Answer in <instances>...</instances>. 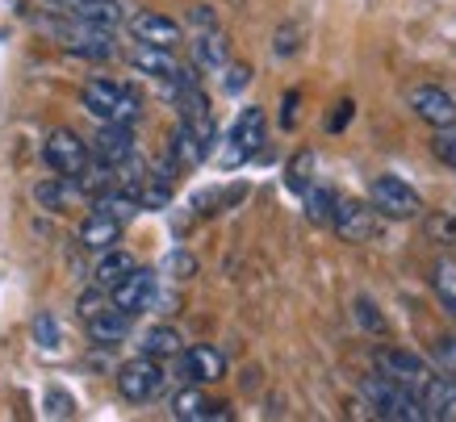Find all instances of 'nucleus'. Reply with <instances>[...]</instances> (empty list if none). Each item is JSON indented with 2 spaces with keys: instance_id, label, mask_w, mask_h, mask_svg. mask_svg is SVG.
<instances>
[{
  "instance_id": "f257e3e1",
  "label": "nucleus",
  "mask_w": 456,
  "mask_h": 422,
  "mask_svg": "<svg viewBox=\"0 0 456 422\" xmlns=\"http://www.w3.org/2000/svg\"><path fill=\"white\" fill-rule=\"evenodd\" d=\"M360 394L364 402L373 406L377 418H389V422H431L428 406H423V397L415 389H406L402 381L386 377L381 368H377V377H364L360 381Z\"/></svg>"
},
{
  "instance_id": "f03ea898",
  "label": "nucleus",
  "mask_w": 456,
  "mask_h": 422,
  "mask_svg": "<svg viewBox=\"0 0 456 422\" xmlns=\"http://www.w3.org/2000/svg\"><path fill=\"white\" fill-rule=\"evenodd\" d=\"M80 105L97 122H139V113H142V105H139V93L134 88H126V84H118V80H105V76H97V80H88L84 84V93H80Z\"/></svg>"
},
{
  "instance_id": "7ed1b4c3",
  "label": "nucleus",
  "mask_w": 456,
  "mask_h": 422,
  "mask_svg": "<svg viewBox=\"0 0 456 422\" xmlns=\"http://www.w3.org/2000/svg\"><path fill=\"white\" fill-rule=\"evenodd\" d=\"M51 34H55L71 55H84V59H113L118 55V42H113V26H97V21H84V17H68L63 26L51 21Z\"/></svg>"
},
{
  "instance_id": "20e7f679",
  "label": "nucleus",
  "mask_w": 456,
  "mask_h": 422,
  "mask_svg": "<svg viewBox=\"0 0 456 422\" xmlns=\"http://www.w3.org/2000/svg\"><path fill=\"white\" fill-rule=\"evenodd\" d=\"M369 201H373V209L381 218H419V214H423L419 192L402 176H377L373 184H369Z\"/></svg>"
},
{
  "instance_id": "39448f33",
  "label": "nucleus",
  "mask_w": 456,
  "mask_h": 422,
  "mask_svg": "<svg viewBox=\"0 0 456 422\" xmlns=\"http://www.w3.org/2000/svg\"><path fill=\"white\" fill-rule=\"evenodd\" d=\"M164 389V368L155 364V355L142 352L139 360H126L122 368H118V394L126 397V402H151L155 394Z\"/></svg>"
},
{
  "instance_id": "423d86ee",
  "label": "nucleus",
  "mask_w": 456,
  "mask_h": 422,
  "mask_svg": "<svg viewBox=\"0 0 456 422\" xmlns=\"http://www.w3.org/2000/svg\"><path fill=\"white\" fill-rule=\"evenodd\" d=\"M42 159L55 167L59 176H80L84 167L93 164V150H88V142H80V138L71 134V130H51L46 147H42Z\"/></svg>"
},
{
  "instance_id": "0eeeda50",
  "label": "nucleus",
  "mask_w": 456,
  "mask_h": 422,
  "mask_svg": "<svg viewBox=\"0 0 456 422\" xmlns=\"http://www.w3.org/2000/svg\"><path fill=\"white\" fill-rule=\"evenodd\" d=\"M377 368H381L386 377H394V381H402L406 389H415V394H423V385L436 377L423 355L402 352V347H386V352H377Z\"/></svg>"
},
{
  "instance_id": "6e6552de",
  "label": "nucleus",
  "mask_w": 456,
  "mask_h": 422,
  "mask_svg": "<svg viewBox=\"0 0 456 422\" xmlns=\"http://www.w3.org/2000/svg\"><path fill=\"white\" fill-rule=\"evenodd\" d=\"M331 226L344 243H369L377 234V209L373 201H335V214H331Z\"/></svg>"
},
{
  "instance_id": "1a4fd4ad",
  "label": "nucleus",
  "mask_w": 456,
  "mask_h": 422,
  "mask_svg": "<svg viewBox=\"0 0 456 422\" xmlns=\"http://www.w3.org/2000/svg\"><path fill=\"white\" fill-rule=\"evenodd\" d=\"M180 372L193 385H214L226 377V355L218 347H209V343H193V347L180 352Z\"/></svg>"
},
{
  "instance_id": "9d476101",
  "label": "nucleus",
  "mask_w": 456,
  "mask_h": 422,
  "mask_svg": "<svg viewBox=\"0 0 456 422\" xmlns=\"http://www.w3.org/2000/svg\"><path fill=\"white\" fill-rule=\"evenodd\" d=\"M134 155V130L130 122H101L97 138H93V159L110 167H122Z\"/></svg>"
},
{
  "instance_id": "9b49d317",
  "label": "nucleus",
  "mask_w": 456,
  "mask_h": 422,
  "mask_svg": "<svg viewBox=\"0 0 456 422\" xmlns=\"http://www.w3.org/2000/svg\"><path fill=\"white\" fill-rule=\"evenodd\" d=\"M264 110H243L239 113V122H235V130H231V150H226V167H235V164H243V159H251L256 150H260V142H264Z\"/></svg>"
},
{
  "instance_id": "f8f14e48",
  "label": "nucleus",
  "mask_w": 456,
  "mask_h": 422,
  "mask_svg": "<svg viewBox=\"0 0 456 422\" xmlns=\"http://www.w3.org/2000/svg\"><path fill=\"white\" fill-rule=\"evenodd\" d=\"M155 280H159V276H155L151 268H134V272L126 276L122 285L110 293L113 305H118V310H126L130 318H134V313H142V310H151V301H155Z\"/></svg>"
},
{
  "instance_id": "ddd939ff",
  "label": "nucleus",
  "mask_w": 456,
  "mask_h": 422,
  "mask_svg": "<svg viewBox=\"0 0 456 422\" xmlns=\"http://www.w3.org/2000/svg\"><path fill=\"white\" fill-rule=\"evenodd\" d=\"M411 110H415L419 122H428L431 130H440V126H452L456 122V101L444 88H411Z\"/></svg>"
},
{
  "instance_id": "4468645a",
  "label": "nucleus",
  "mask_w": 456,
  "mask_h": 422,
  "mask_svg": "<svg viewBox=\"0 0 456 422\" xmlns=\"http://www.w3.org/2000/svg\"><path fill=\"white\" fill-rule=\"evenodd\" d=\"M130 68L142 71V76H155V80H176L180 63L172 55V46H151V42H139L134 51H130Z\"/></svg>"
},
{
  "instance_id": "2eb2a0df",
  "label": "nucleus",
  "mask_w": 456,
  "mask_h": 422,
  "mask_svg": "<svg viewBox=\"0 0 456 422\" xmlns=\"http://www.w3.org/2000/svg\"><path fill=\"white\" fill-rule=\"evenodd\" d=\"M423 406H428L431 422H456V377L452 372H436L423 385Z\"/></svg>"
},
{
  "instance_id": "dca6fc26",
  "label": "nucleus",
  "mask_w": 456,
  "mask_h": 422,
  "mask_svg": "<svg viewBox=\"0 0 456 422\" xmlns=\"http://www.w3.org/2000/svg\"><path fill=\"white\" fill-rule=\"evenodd\" d=\"M122 231H126L122 218H113V214H105V209H93L88 222L80 226V243L88 247V251L105 256V251H113V243L122 239Z\"/></svg>"
},
{
  "instance_id": "f3484780",
  "label": "nucleus",
  "mask_w": 456,
  "mask_h": 422,
  "mask_svg": "<svg viewBox=\"0 0 456 422\" xmlns=\"http://www.w3.org/2000/svg\"><path fill=\"white\" fill-rule=\"evenodd\" d=\"M193 68L197 71H226L231 68V42L222 29H201L193 38Z\"/></svg>"
},
{
  "instance_id": "a211bd4d",
  "label": "nucleus",
  "mask_w": 456,
  "mask_h": 422,
  "mask_svg": "<svg viewBox=\"0 0 456 422\" xmlns=\"http://www.w3.org/2000/svg\"><path fill=\"white\" fill-rule=\"evenodd\" d=\"M84 327H88V335H93V343H97V347H118V343L130 335V313L118 310V305L110 301V305H105L101 313H93Z\"/></svg>"
},
{
  "instance_id": "6ab92c4d",
  "label": "nucleus",
  "mask_w": 456,
  "mask_h": 422,
  "mask_svg": "<svg viewBox=\"0 0 456 422\" xmlns=\"http://www.w3.org/2000/svg\"><path fill=\"white\" fill-rule=\"evenodd\" d=\"M130 34H134V42H151V46H176L180 42V26L164 13H134Z\"/></svg>"
},
{
  "instance_id": "aec40b11",
  "label": "nucleus",
  "mask_w": 456,
  "mask_h": 422,
  "mask_svg": "<svg viewBox=\"0 0 456 422\" xmlns=\"http://www.w3.org/2000/svg\"><path fill=\"white\" fill-rule=\"evenodd\" d=\"M209 150H214V147H209L206 138H201V134L193 130V126L180 118L176 130H172V147H167V155H172V159H176L180 167H197V164H201V159L209 155Z\"/></svg>"
},
{
  "instance_id": "412c9836",
  "label": "nucleus",
  "mask_w": 456,
  "mask_h": 422,
  "mask_svg": "<svg viewBox=\"0 0 456 422\" xmlns=\"http://www.w3.org/2000/svg\"><path fill=\"white\" fill-rule=\"evenodd\" d=\"M46 4H55L59 13H68V17L97 21V26H118V21H122L118 0H46Z\"/></svg>"
},
{
  "instance_id": "4be33fe9",
  "label": "nucleus",
  "mask_w": 456,
  "mask_h": 422,
  "mask_svg": "<svg viewBox=\"0 0 456 422\" xmlns=\"http://www.w3.org/2000/svg\"><path fill=\"white\" fill-rule=\"evenodd\" d=\"M172 418H180V422H206V418H226V410L209 406V397L197 394V389H184V394L172 397Z\"/></svg>"
},
{
  "instance_id": "5701e85b",
  "label": "nucleus",
  "mask_w": 456,
  "mask_h": 422,
  "mask_svg": "<svg viewBox=\"0 0 456 422\" xmlns=\"http://www.w3.org/2000/svg\"><path fill=\"white\" fill-rule=\"evenodd\" d=\"M139 264H134V256H126V251H105V256L97 259V268H93V280H97L101 288H118L126 280V276L134 272Z\"/></svg>"
},
{
  "instance_id": "b1692460",
  "label": "nucleus",
  "mask_w": 456,
  "mask_h": 422,
  "mask_svg": "<svg viewBox=\"0 0 456 422\" xmlns=\"http://www.w3.org/2000/svg\"><path fill=\"white\" fill-rule=\"evenodd\" d=\"M431 288H436V297L440 305L456 318V259H440L436 264V272H431Z\"/></svg>"
},
{
  "instance_id": "393cba45",
  "label": "nucleus",
  "mask_w": 456,
  "mask_h": 422,
  "mask_svg": "<svg viewBox=\"0 0 456 422\" xmlns=\"http://www.w3.org/2000/svg\"><path fill=\"white\" fill-rule=\"evenodd\" d=\"M142 352L155 355V360H164V355H180L184 347H180L176 327H151L147 335H142Z\"/></svg>"
},
{
  "instance_id": "a878e982",
  "label": "nucleus",
  "mask_w": 456,
  "mask_h": 422,
  "mask_svg": "<svg viewBox=\"0 0 456 422\" xmlns=\"http://www.w3.org/2000/svg\"><path fill=\"white\" fill-rule=\"evenodd\" d=\"M71 192H76V180H71V176H59V180H46V184H38V189H34V197H38V205H46V209H63V201H68Z\"/></svg>"
},
{
  "instance_id": "bb28decb",
  "label": "nucleus",
  "mask_w": 456,
  "mask_h": 422,
  "mask_svg": "<svg viewBox=\"0 0 456 422\" xmlns=\"http://www.w3.org/2000/svg\"><path fill=\"white\" fill-rule=\"evenodd\" d=\"M305 214H310V222H331V214H335V192H327V189H305Z\"/></svg>"
},
{
  "instance_id": "cd10ccee",
  "label": "nucleus",
  "mask_w": 456,
  "mask_h": 422,
  "mask_svg": "<svg viewBox=\"0 0 456 422\" xmlns=\"http://www.w3.org/2000/svg\"><path fill=\"white\" fill-rule=\"evenodd\" d=\"M431 150H436V159H440V164H448L456 172V122L440 126V130L431 134Z\"/></svg>"
},
{
  "instance_id": "c85d7f7f",
  "label": "nucleus",
  "mask_w": 456,
  "mask_h": 422,
  "mask_svg": "<svg viewBox=\"0 0 456 422\" xmlns=\"http://www.w3.org/2000/svg\"><path fill=\"white\" fill-rule=\"evenodd\" d=\"M431 355H436L440 372H452V377H456V335H444V339H436Z\"/></svg>"
},
{
  "instance_id": "c756f323",
  "label": "nucleus",
  "mask_w": 456,
  "mask_h": 422,
  "mask_svg": "<svg viewBox=\"0 0 456 422\" xmlns=\"http://www.w3.org/2000/svg\"><path fill=\"white\" fill-rule=\"evenodd\" d=\"M34 339H38L46 352H55L59 347V330H55V318H51V313H42L38 322H34Z\"/></svg>"
},
{
  "instance_id": "7c9ffc66",
  "label": "nucleus",
  "mask_w": 456,
  "mask_h": 422,
  "mask_svg": "<svg viewBox=\"0 0 456 422\" xmlns=\"http://www.w3.org/2000/svg\"><path fill=\"white\" fill-rule=\"evenodd\" d=\"M46 414H51V418H71V414H76V402H71L68 394L51 389V394H46Z\"/></svg>"
},
{
  "instance_id": "2f4dec72",
  "label": "nucleus",
  "mask_w": 456,
  "mask_h": 422,
  "mask_svg": "<svg viewBox=\"0 0 456 422\" xmlns=\"http://www.w3.org/2000/svg\"><path fill=\"white\" fill-rule=\"evenodd\" d=\"M305 172H310V155H297V159H293V167H289V189L302 192V197H305V189H310Z\"/></svg>"
},
{
  "instance_id": "473e14b6",
  "label": "nucleus",
  "mask_w": 456,
  "mask_h": 422,
  "mask_svg": "<svg viewBox=\"0 0 456 422\" xmlns=\"http://www.w3.org/2000/svg\"><path fill=\"white\" fill-rule=\"evenodd\" d=\"M356 318H360V322H364V327H369V330H377V335L386 330V318L377 313V305H373V301H356Z\"/></svg>"
},
{
  "instance_id": "72a5a7b5",
  "label": "nucleus",
  "mask_w": 456,
  "mask_h": 422,
  "mask_svg": "<svg viewBox=\"0 0 456 422\" xmlns=\"http://www.w3.org/2000/svg\"><path fill=\"white\" fill-rule=\"evenodd\" d=\"M167 272H176V280H189V276L197 272L193 256H184V251H172V256H167Z\"/></svg>"
},
{
  "instance_id": "f704fd0d",
  "label": "nucleus",
  "mask_w": 456,
  "mask_h": 422,
  "mask_svg": "<svg viewBox=\"0 0 456 422\" xmlns=\"http://www.w3.org/2000/svg\"><path fill=\"white\" fill-rule=\"evenodd\" d=\"M248 84H251V68H248V63L226 68V93H239V88H248Z\"/></svg>"
},
{
  "instance_id": "c9c22d12",
  "label": "nucleus",
  "mask_w": 456,
  "mask_h": 422,
  "mask_svg": "<svg viewBox=\"0 0 456 422\" xmlns=\"http://www.w3.org/2000/svg\"><path fill=\"white\" fill-rule=\"evenodd\" d=\"M193 21L201 29H218V17L209 13V4H197V9H193Z\"/></svg>"
},
{
  "instance_id": "e433bc0d",
  "label": "nucleus",
  "mask_w": 456,
  "mask_h": 422,
  "mask_svg": "<svg viewBox=\"0 0 456 422\" xmlns=\"http://www.w3.org/2000/svg\"><path fill=\"white\" fill-rule=\"evenodd\" d=\"M347 122H352V101H344V105L335 110V118H331V130H344Z\"/></svg>"
},
{
  "instance_id": "4c0bfd02",
  "label": "nucleus",
  "mask_w": 456,
  "mask_h": 422,
  "mask_svg": "<svg viewBox=\"0 0 456 422\" xmlns=\"http://www.w3.org/2000/svg\"><path fill=\"white\" fill-rule=\"evenodd\" d=\"M293 110H297V93L285 96V113H281V122H285V126H293Z\"/></svg>"
}]
</instances>
